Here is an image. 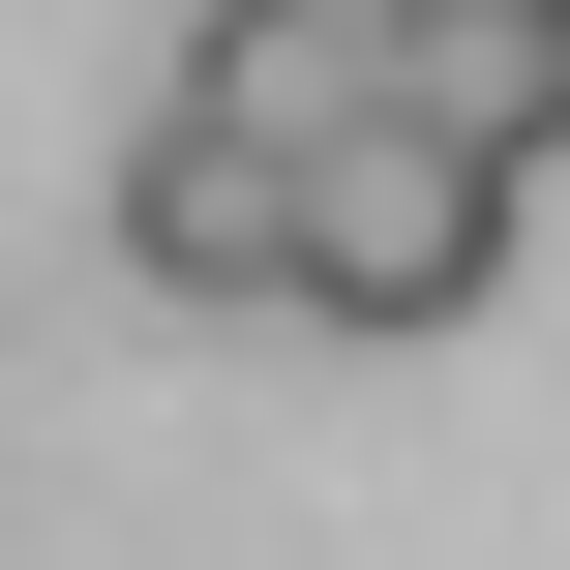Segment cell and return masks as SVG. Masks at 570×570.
Returning <instances> with one entry per match:
<instances>
[{
	"instance_id": "obj_3",
	"label": "cell",
	"mask_w": 570,
	"mask_h": 570,
	"mask_svg": "<svg viewBox=\"0 0 570 570\" xmlns=\"http://www.w3.org/2000/svg\"><path fill=\"white\" fill-rule=\"evenodd\" d=\"M391 150L570 180V0H421V30H391Z\"/></svg>"
},
{
	"instance_id": "obj_1",
	"label": "cell",
	"mask_w": 570,
	"mask_h": 570,
	"mask_svg": "<svg viewBox=\"0 0 570 570\" xmlns=\"http://www.w3.org/2000/svg\"><path fill=\"white\" fill-rule=\"evenodd\" d=\"M481 271H511V180H451V150H301V331H481Z\"/></svg>"
},
{
	"instance_id": "obj_5",
	"label": "cell",
	"mask_w": 570,
	"mask_h": 570,
	"mask_svg": "<svg viewBox=\"0 0 570 570\" xmlns=\"http://www.w3.org/2000/svg\"><path fill=\"white\" fill-rule=\"evenodd\" d=\"M301 30H361V60H391V30H421V0H301ZM361 120H391V90H361Z\"/></svg>"
},
{
	"instance_id": "obj_2",
	"label": "cell",
	"mask_w": 570,
	"mask_h": 570,
	"mask_svg": "<svg viewBox=\"0 0 570 570\" xmlns=\"http://www.w3.org/2000/svg\"><path fill=\"white\" fill-rule=\"evenodd\" d=\"M120 271L150 301H301V150H240V120H120Z\"/></svg>"
},
{
	"instance_id": "obj_4",
	"label": "cell",
	"mask_w": 570,
	"mask_h": 570,
	"mask_svg": "<svg viewBox=\"0 0 570 570\" xmlns=\"http://www.w3.org/2000/svg\"><path fill=\"white\" fill-rule=\"evenodd\" d=\"M361 90H391V60L301 30V0H210V30H180V120H240V150H361Z\"/></svg>"
}]
</instances>
